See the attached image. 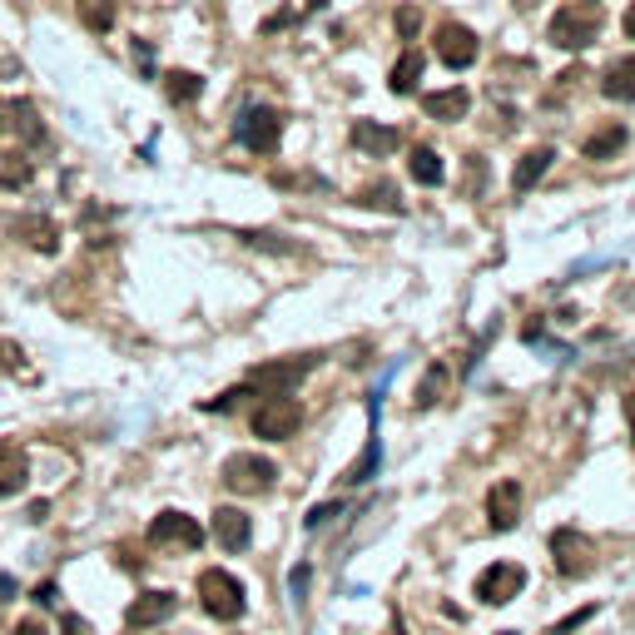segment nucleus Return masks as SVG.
<instances>
[{"label": "nucleus", "mask_w": 635, "mask_h": 635, "mask_svg": "<svg viewBox=\"0 0 635 635\" xmlns=\"http://www.w3.org/2000/svg\"><path fill=\"white\" fill-rule=\"evenodd\" d=\"M378 457H382V447H378V437H373V442H368V452H363V462H353V472H348L343 482H353V487H358V482H368V477H373V467H378Z\"/></svg>", "instance_id": "nucleus-29"}, {"label": "nucleus", "mask_w": 635, "mask_h": 635, "mask_svg": "<svg viewBox=\"0 0 635 635\" xmlns=\"http://www.w3.org/2000/svg\"><path fill=\"white\" fill-rule=\"evenodd\" d=\"M621 149H626V125H611V129H601V134L586 139V159H611V154H621Z\"/></svg>", "instance_id": "nucleus-27"}, {"label": "nucleus", "mask_w": 635, "mask_h": 635, "mask_svg": "<svg viewBox=\"0 0 635 635\" xmlns=\"http://www.w3.org/2000/svg\"><path fill=\"white\" fill-rule=\"evenodd\" d=\"M20 343H10V338H0V373H20Z\"/></svg>", "instance_id": "nucleus-33"}, {"label": "nucleus", "mask_w": 635, "mask_h": 635, "mask_svg": "<svg viewBox=\"0 0 635 635\" xmlns=\"http://www.w3.org/2000/svg\"><path fill=\"white\" fill-rule=\"evenodd\" d=\"M15 596H20L15 576H10V571H0V606H5V601H15Z\"/></svg>", "instance_id": "nucleus-37"}, {"label": "nucleus", "mask_w": 635, "mask_h": 635, "mask_svg": "<svg viewBox=\"0 0 635 635\" xmlns=\"http://www.w3.org/2000/svg\"><path fill=\"white\" fill-rule=\"evenodd\" d=\"M387 635H407V626H402V616H397V621L387 626Z\"/></svg>", "instance_id": "nucleus-42"}, {"label": "nucleus", "mask_w": 635, "mask_h": 635, "mask_svg": "<svg viewBox=\"0 0 635 635\" xmlns=\"http://www.w3.org/2000/svg\"><path fill=\"white\" fill-rule=\"evenodd\" d=\"M164 95H169L174 105H194V100L204 95V80H199L194 70H169V75H164Z\"/></svg>", "instance_id": "nucleus-24"}, {"label": "nucleus", "mask_w": 635, "mask_h": 635, "mask_svg": "<svg viewBox=\"0 0 635 635\" xmlns=\"http://www.w3.org/2000/svg\"><path fill=\"white\" fill-rule=\"evenodd\" d=\"M75 10H80V25L95 35H105L115 25V0H75Z\"/></svg>", "instance_id": "nucleus-25"}, {"label": "nucleus", "mask_w": 635, "mask_h": 635, "mask_svg": "<svg viewBox=\"0 0 635 635\" xmlns=\"http://www.w3.org/2000/svg\"><path fill=\"white\" fill-rule=\"evenodd\" d=\"M10 635H45V626H40V621H20Z\"/></svg>", "instance_id": "nucleus-38"}, {"label": "nucleus", "mask_w": 635, "mask_h": 635, "mask_svg": "<svg viewBox=\"0 0 635 635\" xmlns=\"http://www.w3.org/2000/svg\"><path fill=\"white\" fill-rule=\"evenodd\" d=\"M591 616H596V606H581L576 616H566V621H561V626H556V631H551V635H566V631H576V626H586Z\"/></svg>", "instance_id": "nucleus-34"}, {"label": "nucleus", "mask_w": 635, "mask_h": 635, "mask_svg": "<svg viewBox=\"0 0 635 635\" xmlns=\"http://www.w3.org/2000/svg\"><path fill=\"white\" fill-rule=\"evenodd\" d=\"M10 129V100H0V134Z\"/></svg>", "instance_id": "nucleus-39"}, {"label": "nucleus", "mask_w": 635, "mask_h": 635, "mask_svg": "<svg viewBox=\"0 0 635 635\" xmlns=\"http://www.w3.org/2000/svg\"><path fill=\"white\" fill-rule=\"evenodd\" d=\"M313 363H318L313 353H308V358H293V363H263V368L249 373V387H263L268 397H288L298 382L313 373Z\"/></svg>", "instance_id": "nucleus-10"}, {"label": "nucleus", "mask_w": 635, "mask_h": 635, "mask_svg": "<svg viewBox=\"0 0 635 635\" xmlns=\"http://www.w3.org/2000/svg\"><path fill=\"white\" fill-rule=\"evenodd\" d=\"M417 30H422V10H417V5H402V10H397V35H402V40H417Z\"/></svg>", "instance_id": "nucleus-31"}, {"label": "nucleus", "mask_w": 635, "mask_h": 635, "mask_svg": "<svg viewBox=\"0 0 635 635\" xmlns=\"http://www.w3.org/2000/svg\"><path fill=\"white\" fill-rule=\"evenodd\" d=\"M60 635H95L85 616H60Z\"/></svg>", "instance_id": "nucleus-35"}, {"label": "nucleus", "mask_w": 635, "mask_h": 635, "mask_svg": "<svg viewBox=\"0 0 635 635\" xmlns=\"http://www.w3.org/2000/svg\"><path fill=\"white\" fill-rule=\"evenodd\" d=\"M199 606L214 616V621H239L244 616V581L239 576H229L224 566H209V571H199Z\"/></svg>", "instance_id": "nucleus-1"}, {"label": "nucleus", "mask_w": 635, "mask_h": 635, "mask_svg": "<svg viewBox=\"0 0 635 635\" xmlns=\"http://www.w3.org/2000/svg\"><path fill=\"white\" fill-rule=\"evenodd\" d=\"M353 144H358L368 159H387V154H397V144H402V129L378 125V120H358V125H353Z\"/></svg>", "instance_id": "nucleus-13"}, {"label": "nucleus", "mask_w": 635, "mask_h": 635, "mask_svg": "<svg viewBox=\"0 0 635 635\" xmlns=\"http://www.w3.org/2000/svg\"><path fill=\"white\" fill-rule=\"evenodd\" d=\"M30 482V462L20 447H0V497H15Z\"/></svg>", "instance_id": "nucleus-19"}, {"label": "nucleus", "mask_w": 635, "mask_h": 635, "mask_svg": "<svg viewBox=\"0 0 635 635\" xmlns=\"http://www.w3.org/2000/svg\"><path fill=\"white\" fill-rule=\"evenodd\" d=\"M234 139L249 149V154H278V139H283V115L268 110V105H254L234 120Z\"/></svg>", "instance_id": "nucleus-4"}, {"label": "nucleus", "mask_w": 635, "mask_h": 635, "mask_svg": "<svg viewBox=\"0 0 635 635\" xmlns=\"http://www.w3.org/2000/svg\"><path fill=\"white\" fill-rule=\"evenodd\" d=\"M626 422H631V432H635V392L626 397Z\"/></svg>", "instance_id": "nucleus-41"}, {"label": "nucleus", "mask_w": 635, "mask_h": 635, "mask_svg": "<svg viewBox=\"0 0 635 635\" xmlns=\"http://www.w3.org/2000/svg\"><path fill=\"white\" fill-rule=\"evenodd\" d=\"M551 566H556L566 581L591 576V571H596V541H591L586 531H576V526L551 531Z\"/></svg>", "instance_id": "nucleus-3"}, {"label": "nucleus", "mask_w": 635, "mask_h": 635, "mask_svg": "<svg viewBox=\"0 0 635 635\" xmlns=\"http://www.w3.org/2000/svg\"><path fill=\"white\" fill-rule=\"evenodd\" d=\"M551 159H556V149H546V144H536V149H526L521 154V164L511 169V189L516 194H526V189H536V179L551 169Z\"/></svg>", "instance_id": "nucleus-17"}, {"label": "nucleus", "mask_w": 635, "mask_h": 635, "mask_svg": "<svg viewBox=\"0 0 635 635\" xmlns=\"http://www.w3.org/2000/svg\"><path fill=\"white\" fill-rule=\"evenodd\" d=\"M546 35H551V45H561V50H586V45H596V35H601V5H561V10L551 15Z\"/></svg>", "instance_id": "nucleus-2"}, {"label": "nucleus", "mask_w": 635, "mask_h": 635, "mask_svg": "<svg viewBox=\"0 0 635 635\" xmlns=\"http://www.w3.org/2000/svg\"><path fill=\"white\" fill-rule=\"evenodd\" d=\"M407 174H412L422 189L442 184V154H437V149H427V144H417V149L407 154Z\"/></svg>", "instance_id": "nucleus-21"}, {"label": "nucleus", "mask_w": 635, "mask_h": 635, "mask_svg": "<svg viewBox=\"0 0 635 635\" xmlns=\"http://www.w3.org/2000/svg\"><path fill=\"white\" fill-rule=\"evenodd\" d=\"M601 95H606V100L631 105V100H635V55H621V60H611V65H606V75H601Z\"/></svg>", "instance_id": "nucleus-16"}, {"label": "nucleus", "mask_w": 635, "mask_h": 635, "mask_svg": "<svg viewBox=\"0 0 635 635\" xmlns=\"http://www.w3.org/2000/svg\"><path fill=\"white\" fill-rule=\"evenodd\" d=\"M55 596H60L55 581H40V586H35V606H55Z\"/></svg>", "instance_id": "nucleus-36"}, {"label": "nucleus", "mask_w": 635, "mask_h": 635, "mask_svg": "<svg viewBox=\"0 0 635 635\" xmlns=\"http://www.w3.org/2000/svg\"><path fill=\"white\" fill-rule=\"evenodd\" d=\"M442 387H447V373L442 368H427V378L417 382V407H432L442 397Z\"/></svg>", "instance_id": "nucleus-28"}, {"label": "nucleus", "mask_w": 635, "mask_h": 635, "mask_svg": "<svg viewBox=\"0 0 635 635\" xmlns=\"http://www.w3.org/2000/svg\"><path fill=\"white\" fill-rule=\"evenodd\" d=\"M35 179V164L20 154V149H0V189H10V194H20L25 184Z\"/></svg>", "instance_id": "nucleus-20"}, {"label": "nucleus", "mask_w": 635, "mask_h": 635, "mask_svg": "<svg viewBox=\"0 0 635 635\" xmlns=\"http://www.w3.org/2000/svg\"><path fill=\"white\" fill-rule=\"evenodd\" d=\"M174 611H179V596L174 591H144L125 611V626L129 631H149V626H164Z\"/></svg>", "instance_id": "nucleus-11"}, {"label": "nucleus", "mask_w": 635, "mask_h": 635, "mask_svg": "<svg viewBox=\"0 0 635 635\" xmlns=\"http://www.w3.org/2000/svg\"><path fill=\"white\" fill-rule=\"evenodd\" d=\"M353 199H358V204H368V209H382V214H397V209H402V199H397V184H392V179H378V184L358 189Z\"/></svg>", "instance_id": "nucleus-26"}, {"label": "nucleus", "mask_w": 635, "mask_h": 635, "mask_svg": "<svg viewBox=\"0 0 635 635\" xmlns=\"http://www.w3.org/2000/svg\"><path fill=\"white\" fill-rule=\"evenodd\" d=\"M502 635H516V631H502Z\"/></svg>", "instance_id": "nucleus-45"}, {"label": "nucleus", "mask_w": 635, "mask_h": 635, "mask_svg": "<svg viewBox=\"0 0 635 635\" xmlns=\"http://www.w3.org/2000/svg\"><path fill=\"white\" fill-rule=\"evenodd\" d=\"M516 516H521V487L516 482H497L487 492V521H492V531H511Z\"/></svg>", "instance_id": "nucleus-14"}, {"label": "nucleus", "mask_w": 635, "mask_h": 635, "mask_svg": "<svg viewBox=\"0 0 635 635\" xmlns=\"http://www.w3.org/2000/svg\"><path fill=\"white\" fill-rule=\"evenodd\" d=\"M422 110H427V120H442V125H452V120H467V110H472V90H437V95H427L422 100Z\"/></svg>", "instance_id": "nucleus-15"}, {"label": "nucleus", "mask_w": 635, "mask_h": 635, "mask_svg": "<svg viewBox=\"0 0 635 635\" xmlns=\"http://www.w3.org/2000/svg\"><path fill=\"white\" fill-rule=\"evenodd\" d=\"M521 586H526V566H516V561H492V566L477 576V601H482V606H507L511 596H521Z\"/></svg>", "instance_id": "nucleus-8"}, {"label": "nucleus", "mask_w": 635, "mask_h": 635, "mask_svg": "<svg viewBox=\"0 0 635 635\" xmlns=\"http://www.w3.org/2000/svg\"><path fill=\"white\" fill-rule=\"evenodd\" d=\"M343 502H323V507H313L308 511V516H303V526H308V531H318V526H328V521H338V516H343Z\"/></svg>", "instance_id": "nucleus-30"}, {"label": "nucleus", "mask_w": 635, "mask_h": 635, "mask_svg": "<svg viewBox=\"0 0 635 635\" xmlns=\"http://www.w3.org/2000/svg\"><path fill=\"white\" fill-rule=\"evenodd\" d=\"M214 536H219V546H224L229 556L249 551V541H254V521H249V511L219 507L214 511Z\"/></svg>", "instance_id": "nucleus-12"}, {"label": "nucleus", "mask_w": 635, "mask_h": 635, "mask_svg": "<svg viewBox=\"0 0 635 635\" xmlns=\"http://www.w3.org/2000/svg\"><path fill=\"white\" fill-rule=\"evenodd\" d=\"M576 5H591V0H576Z\"/></svg>", "instance_id": "nucleus-44"}, {"label": "nucleus", "mask_w": 635, "mask_h": 635, "mask_svg": "<svg viewBox=\"0 0 635 635\" xmlns=\"http://www.w3.org/2000/svg\"><path fill=\"white\" fill-rule=\"evenodd\" d=\"M516 5H531V0H516Z\"/></svg>", "instance_id": "nucleus-43"}, {"label": "nucleus", "mask_w": 635, "mask_h": 635, "mask_svg": "<svg viewBox=\"0 0 635 635\" xmlns=\"http://www.w3.org/2000/svg\"><path fill=\"white\" fill-rule=\"evenodd\" d=\"M10 129L25 139V144H40L45 139V125H40V110L30 100H10Z\"/></svg>", "instance_id": "nucleus-23"}, {"label": "nucleus", "mask_w": 635, "mask_h": 635, "mask_svg": "<svg viewBox=\"0 0 635 635\" xmlns=\"http://www.w3.org/2000/svg\"><path fill=\"white\" fill-rule=\"evenodd\" d=\"M15 234H20L35 254H55V249H60V229H55L50 219H20Z\"/></svg>", "instance_id": "nucleus-22"}, {"label": "nucleus", "mask_w": 635, "mask_h": 635, "mask_svg": "<svg viewBox=\"0 0 635 635\" xmlns=\"http://www.w3.org/2000/svg\"><path fill=\"white\" fill-rule=\"evenodd\" d=\"M621 25H626V35H631V40H635V5H631V10H626V20H621Z\"/></svg>", "instance_id": "nucleus-40"}, {"label": "nucleus", "mask_w": 635, "mask_h": 635, "mask_svg": "<svg viewBox=\"0 0 635 635\" xmlns=\"http://www.w3.org/2000/svg\"><path fill=\"white\" fill-rule=\"evenodd\" d=\"M422 70H427V60H422V50H402V60L392 65V75H387V85H392V95H412L417 90V80H422Z\"/></svg>", "instance_id": "nucleus-18"}, {"label": "nucleus", "mask_w": 635, "mask_h": 635, "mask_svg": "<svg viewBox=\"0 0 635 635\" xmlns=\"http://www.w3.org/2000/svg\"><path fill=\"white\" fill-rule=\"evenodd\" d=\"M273 477H278V467L268 457H254V452H234L224 462V487L239 497H263L273 487Z\"/></svg>", "instance_id": "nucleus-5"}, {"label": "nucleus", "mask_w": 635, "mask_h": 635, "mask_svg": "<svg viewBox=\"0 0 635 635\" xmlns=\"http://www.w3.org/2000/svg\"><path fill=\"white\" fill-rule=\"evenodd\" d=\"M308 576H313V566H308V561H298V566H293V576H288V586H293V601H298V606L308 601Z\"/></svg>", "instance_id": "nucleus-32"}, {"label": "nucleus", "mask_w": 635, "mask_h": 635, "mask_svg": "<svg viewBox=\"0 0 635 635\" xmlns=\"http://www.w3.org/2000/svg\"><path fill=\"white\" fill-rule=\"evenodd\" d=\"M249 427H254V437H263V442H288L303 427V407L293 397H268L254 417H249Z\"/></svg>", "instance_id": "nucleus-7"}, {"label": "nucleus", "mask_w": 635, "mask_h": 635, "mask_svg": "<svg viewBox=\"0 0 635 635\" xmlns=\"http://www.w3.org/2000/svg\"><path fill=\"white\" fill-rule=\"evenodd\" d=\"M149 546H159V551H199L204 546V526L194 516H184V511H159L149 521Z\"/></svg>", "instance_id": "nucleus-6"}, {"label": "nucleus", "mask_w": 635, "mask_h": 635, "mask_svg": "<svg viewBox=\"0 0 635 635\" xmlns=\"http://www.w3.org/2000/svg\"><path fill=\"white\" fill-rule=\"evenodd\" d=\"M477 30H467L462 20H442L437 25V60L447 65V70H467V65H477Z\"/></svg>", "instance_id": "nucleus-9"}]
</instances>
